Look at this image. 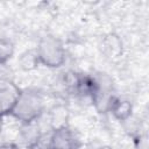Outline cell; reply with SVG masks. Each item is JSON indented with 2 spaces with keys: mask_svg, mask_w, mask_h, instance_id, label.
I'll return each instance as SVG.
<instances>
[{
  "mask_svg": "<svg viewBox=\"0 0 149 149\" xmlns=\"http://www.w3.org/2000/svg\"><path fill=\"white\" fill-rule=\"evenodd\" d=\"M44 108L45 102L41 93L34 90H23L20 92L10 115L23 125L31 123L42 115Z\"/></svg>",
  "mask_w": 149,
  "mask_h": 149,
  "instance_id": "1",
  "label": "cell"
},
{
  "mask_svg": "<svg viewBox=\"0 0 149 149\" xmlns=\"http://www.w3.org/2000/svg\"><path fill=\"white\" fill-rule=\"evenodd\" d=\"M35 52L38 63L51 69L61 68L66 59L63 43L51 35L44 36L38 41Z\"/></svg>",
  "mask_w": 149,
  "mask_h": 149,
  "instance_id": "2",
  "label": "cell"
},
{
  "mask_svg": "<svg viewBox=\"0 0 149 149\" xmlns=\"http://www.w3.org/2000/svg\"><path fill=\"white\" fill-rule=\"evenodd\" d=\"M94 78L97 81V88L91 101L93 102L94 107L99 113H107L109 111L113 99L115 98L113 94L112 79L105 73L94 76Z\"/></svg>",
  "mask_w": 149,
  "mask_h": 149,
  "instance_id": "3",
  "label": "cell"
},
{
  "mask_svg": "<svg viewBox=\"0 0 149 149\" xmlns=\"http://www.w3.org/2000/svg\"><path fill=\"white\" fill-rule=\"evenodd\" d=\"M80 143L76 134L69 128H59L51 132L49 137V149H79Z\"/></svg>",
  "mask_w": 149,
  "mask_h": 149,
  "instance_id": "4",
  "label": "cell"
},
{
  "mask_svg": "<svg viewBox=\"0 0 149 149\" xmlns=\"http://www.w3.org/2000/svg\"><path fill=\"white\" fill-rule=\"evenodd\" d=\"M21 90L13 83L0 85V116L10 115Z\"/></svg>",
  "mask_w": 149,
  "mask_h": 149,
  "instance_id": "5",
  "label": "cell"
},
{
  "mask_svg": "<svg viewBox=\"0 0 149 149\" xmlns=\"http://www.w3.org/2000/svg\"><path fill=\"white\" fill-rule=\"evenodd\" d=\"M108 112H111L116 120L127 121L133 114V104L127 99H121L115 97L111 104Z\"/></svg>",
  "mask_w": 149,
  "mask_h": 149,
  "instance_id": "6",
  "label": "cell"
},
{
  "mask_svg": "<svg viewBox=\"0 0 149 149\" xmlns=\"http://www.w3.org/2000/svg\"><path fill=\"white\" fill-rule=\"evenodd\" d=\"M69 109L64 105H55L49 111V125L51 130L68 127Z\"/></svg>",
  "mask_w": 149,
  "mask_h": 149,
  "instance_id": "7",
  "label": "cell"
},
{
  "mask_svg": "<svg viewBox=\"0 0 149 149\" xmlns=\"http://www.w3.org/2000/svg\"><path fill=\"white\" fill-rule=\"evenodd\" d=\"M102 50L109 58H116L122 54V41L115 34H107L102 38Z\"/></svg>",
  "mask_w": 149,
  "mask_h": 149,
  "instance_id": "8",
  "label": "cell"
},
{
  "mask_svg": "<svg viewBox=\"0 0 149 149\" xmlns=\"http://www.w3.org/2000/svg\"><path fill=\"white\" fill-rule=\"evenodd\" d=\"M37 64H40V63H38L36 52H33V51H26L19 58V65L24 71H30V70L35 69L37 66Z\"/></svg>",
  "mask_w": 149,
  "mask_h": 149,
  "instance_id": "9",
  "label": "cell"
},
{
  "mask_svg": "<svg viewBox=\"0 0 149 149\" xmlns=\"http://www.w3.org/2000/svg\"><path fill=\"white\" fill-rule=\"evenodd\" d=\"M15 52V47L12 41L0 38V64H6Z\"/></svg>",
  "mask_w": 149,
  "mask_h": 149,
  "instance_id": "10",
  "label": "cell"
},
{
  "mask_svg": "<svg viewBox=\"0 0 149 149\" xmlns=\"http://www.w3.org/2000/svg\"><path fill=\"white\" fill-rule=\"evenodd\" d=\"M134 149H149L148 135L146 133H140L134 136Z\"/></svg>",
  "mask_w": 149,
  "mask_h": 149,
  "instance_id": "11",
  "label": "cell"
},
{
  "mask_svg": "<svg viewBox=\"0 0 149 149\" xmlns=\"http://www.w3.org/2000/svg\"><path fill=\"white\" fill-rule=\"evenodd\" d=\"M23 149H49V140L45 143V142H43L42 136H41L37 141H35V142H33L28 146H24Z\"/></svg>",
  "mask_w": 149,
  "mask_h": 149,
  "instance_id": "12",
  "label": "cell"
},
{
  "mask_svg": "<svg viewBox=\"0 0 149 149\" xmlns=\"http://www.w3.org/2000/svg\"><path fill=\"white\" fill-rule=\"evenodd\" d=\"M0 149H21L17 144H15V143H2V144H0Z\"/></svg>",
  "mask_w": 149,
  "mask_h": 149,
  "instance_id": "13",
  "label": "cell"
},
{
  "mask_svg": "<svg viewBox=\"0 0 149 149\" xmlns=\"http://www.w3.org/2000/svg\"><path fill=\"white\" fill-rule=\"evenodd\" d=\"M2 127H3V118L0 116V132L2 130Z\"/></svg>",
  "mask_w": 149,
  "mask_h": 149,
  "instance_id": "14",
  "label": "cell"
},
{
  "mask_svg": "<svg viewBox=\"0 0 149 149\" xmlns=\"http://www.w3.org/2000/svg\"><path fill=\"white\" fill-rule=\"evenodd\" d=\"M99 149H113L111 146H101Z\"/></svg>",
  "mask_w": 149,
  "mask_h": 149,
  "instance_id": "15",
  "label": "cell"
},
{
  "mask_svg": "<svg viewBox=\"0 0 149 149\" xmlns=\"http://www.w3.org/2000/svg\"><path fill=\"white\" fill-rule=\"evenodd\" d=\"M0 85H1V84H0Z\"/></svg>",
  "mask_w": 149,
  "mask_h": 149,
  "instance_id": "16",
  "label": "cell"
}]
</instances>
